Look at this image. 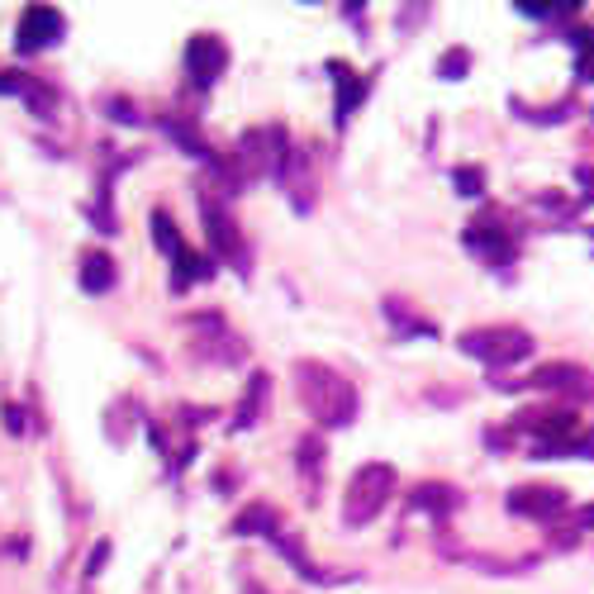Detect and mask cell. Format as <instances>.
Returning <instances> with one entry per match:
<instances>
[{
  "instance_id": "cell-19",
  "label": "cell",
  "mask_w": 594,
  "mask_h": 594,
  "mask_svg": "<svg viewBox=\"0 0 594 594\" xmlns=\"http://www.w3.org/2000/svg\"><path fill=\"white\" fill-rule=\"evenodd\" d=\"M386 319H390V324H400V328H404V334H409V338H424V334H433V328H428V324L409 319V314H404V305H400V300H386Z\"/></svg>"
},
{
  "instance_id": "cell-10",
  "label": "cell",
  "mask_w": 594,
  "mask_h": 594,
  "mask_svg": "<svg viewBox=\"0 0 594 594\" xmlns=\"http://www.w3.org/2000/svg\"><path fill=\"white\" fill-rule=\"evenodd\" d=\"M533 386L537 390H561V395H590L594 380H585V372L571 362H551V366H537L533 372Z\"/></svg>"
},
{
  "instance_id": "cell-14",
  "label": "cell",
  "mask_w": 594,
  "mask_h": 594,
  "mask_svg": "<svg viewBox=\"0 0 594 594\" xmlns=\"http://www.w3.org/2000/svg\"><path fill=\"white\" fill-rule=\"evenodd\" d=\"M171 267H177V276H171V281H177V290H186L191 281H205V276H209V271H215V267H209V262H205V257H195V253H191V247H181V253H177V257H171Z\"/></svg>"
},
{
  "instance_id": "cell-26",
  "label": "cell",
  "mask_w": 594,
  "mask_h": 594,
  "mask_svg": "<svg viewBox=\"0 0 594 594\" xmlns=\"http://www.w3.org/2000/svg\"><path fill=\"white\" fill-rule=\"evenodd\" d=\"M105 551H110V547H105V543H100V547H96V557H90V566H86V571H90V575H96V571H100V561H105Z\"/></svg>"
},
{
  "instance_id": "cell-2",
  "label": "cell",
  "mask_w": 594,
  "mask_h": 594,
  "mask_svg": "<svg viewBox=\"0 0 594 594\" xmlns=\"http://www.w3.org/2000/svg\"><path fill=\"white\" fill-rule=\"evenodd\" d=\"M390 495H395V466H386V461H366V466H356L352 481H348V495H342V523L366 528L380 509L390 505Z\"/></svg>"
},
{
  "instance_id": "cell-21",
  "label": "cell",
  "mask_w": 594,
  "mask_h": 594,
  "mask_svg": "<svg viewBox=\"0 0 594 594\" xmlns=\"http://www.w3.org/2000/svg\"><path fill=\"white\" fill-rule=\"evenodd\" d=\"M300 471H305L310 481L324 471V443H319V438H305V443H300Z\"/></svg>"
},
{
  "instance_id": "cell-4",
  "label": "cell",
  "mask_w": 594,
  "mask_h": 594,
  "mask_svg": "<svg viewBox=\"0 0 594 594\" xmlns=\"http://www.w3.org/2000/svg\"><path fill=\"white\" fill-rule=\"evenodd\" d=\"M62 10H52V5H29L20 15V38H15V48L20 52H44V48H52L62 38Z\"/></svg>"
},
{
  "instance_id": "cell-17",
  "label": "cell",
  "mask_w": 594,
  "mask_h": 594,
  "mask_svg": "<svg viewBox=\"0 0 594 594\" xmlns=\"http://www.w3.org/2000/svg\"><path fill=\"white\" fill-rule=\"evenodd\" d=\"M262 395H267V376H253V380H247V400L238 404V428H247V424H253V419H257Z\"/></svg>"
},
{
  "instance_id": "cell-20",
  "label": "cell",
  "mask_w": 594,
  "mask_h": 594,
  "mask_svg": "<svg viewBox=\"0 0 594 594\" xmlns=\"http://www.w3.org/2000/svg\"><path fill=\"white\" fill-rule=\"evenodd\" d=\"M452 181H457V195H481L485 191V167H457Z\"/></svg>"
},
{
  "instance_id": "cell-6",
  "label": "cell",
  "mask_w": 594,
  "mask_h": 594,
  "mask_svg": "<svg viewBox=\"0 0 594 594\" xmlns=\"http://www.w3.org/2000/svg\"><path fill=\"white\" fill-rule=\"evenodd\" d=\"M566 509V490L561 485H519L509 495V513H523V519H557Z\"/></svg>"
},
{
  "instance_id": "cell-7",
  "label": "cell",
  "mask_w": 594,
  "mask_h": 594,
  "mask_svg": "<svg viewBox=\"0 0 594 594\" xmlns=\"http://www.w3.org/2000/svg\"><path fill=\"white\" fill-rule=\"evenodd\" d=\"M519 428L537 433V443H571L575 414H571V409H523Z\"/></svg>"
},
{
  "instance_id": "cell-1",
  "label": "cell",
  "mask_w": 594,
  "mask_h": 594,
  "mask_svg": "<svg viewBox=\"0 0 594 594\" xmlns=\"http://www.w3.org/2000/svg\"><path fill=\"white\" fill-rule=\"evenodd\" d=\"M295 390H300V404H305L324 428H348L356 419V409H362L352 380L338 376L334 366H324V362H295Z\"/></svg>"
},
{
  "instance_id": "cell-24",
  "label": "cell",
  "mask_w": 594,
  "mask_h": 594,
  "mask_svg": "<svg viewBox=\"0 0 594 594\" xmlns=\"http://www.w3.org/2000/svg\"><path fill=\"white\" fill-rule=\"evenodd\" d=\"M575 181H580V195H585V205H590L594 201V167H580Z\"/></svg>"
},
{
  "instance_id": "cell-22",
  "label": "cell",
  "mask_w": 594,
  "mask_h": 594,
  "mask_svg": "<svg viewBox=\"0 0 594 594\" xmlns=\"http://www.w3.org/2000/svg\"><path fill=\"white\" fill-rule=\"evenodd\" d=\"M466 68H471V52H466V48L443 52V62H438V72L447 76V82H457V76H466Z\"/></svg>"
},
{
  "instance_id": "cell-5",
  "label": "cell",
  "mask_w": 594,
  "mask_h": 594,
  "mask_svg": "<svg viewBox=\"0 0 594 594\" xmlns=\"http://www.w3.org/2000/svg\"><path fill=\"white\" fill-rule=\"evenodd\" d=\"M223 68H229V48H223L215 34H201L186 44V72L195 86H215Z\"/></svg>"
},
{
  "instance_id": "cell-3",
  "label": "cell",
  "mask_w": 594,
  "mask_h": 594,
  "mask_svg": "<svg viewBox=\"0 0 594 594\" xmlns=\"http://www.w3.org/2000/svg\"><path fill=\"white\" fill-rule=\"evenodd\" d=\"M461 352L485 366H513L523 356H533V338H528V328H513V324L471 328V334H461Z\"/></svg>"
},
{
  "instance_id": "cell-25",
  "label": "cell",
  "mask_w": 594,
  "mask_h": 594,
  "mask_svg": "<svg viewBox=\"0 0 594 594\" xmlns=\"http://www.w3.org/2000/svg\"><path fill=\"white\" fill-rule=\"evenodd\" d=\"M575 533H594V505H585L575 513Z\"/></svg>"
},
{
  "instance_id": "cell-13",
  "label": "cell",
  "mask_w": 594,
  "mask_h": 594,
  "mask_svg": "<svg viewBox=\"0 0 594 594\" xmlns=\"http://www.w3.org/2000/svg\"><path fill=\"white\" fill-rule=\"evenodd\" d=\"M114 286V262L105 253H86L82 257V290L86 295H105Z\"/></svg>"
},
{
  "instance_id": "cell-9",
  "label": "cell",
  "mask_w": 594,
  "mask_h": 594,
  "mask_svg": "<svg viewBox=\"0 0 594 594\" xmlns=\"http://www.w3.org/2000/svg\"><path fill=\"white\" fill-rule=\"evenodd\" d=\"M461 243H466L471 253H481L490 267H505V262H513V238L505 229H490V223H471V229L461 233Z\"/></svg>"
},
{
  "instance_id": "cell-8",
  "label": "cell",
  "mask_w": 594,
  "mask_h": 594,
  "mask_svg": "<svg viewBox=\"0 0 594 594\" xmlns=\"http://www.w3.org/2000/svg\"><path fill=\"white\" fill-rule=\"evenodd\" d=\"M201 215H205V233H209V243H215V253H219V257H229L233 267H243V243H238L233 219L223 215V209H219L215 201H201Z\"/></svg>"
},
{
  "instance_id": "cell-18",
  "label": "cell",
  "mask_w": 594,
  "mask_h": 594,
  "mask_svg": "<svg viewBox=\"0 0 594 594\" xmlns=\"http://www.w3.org/2000/svg\"><path fill=\"white\" fill-rule=\"evenodd\" d=\"M571 38L580 44V62H575L580 82H594V29H575Z\"/></svg>"
},
{
  "instance_id": "cell-23",
  "label": "cell",
  "mask_w": 594,
  "mask_h": 594,
  "mask_svg": "<svg viewBox=\"0 0 594 594\" xmlns=\"http://www.w3.org/2000/svg\"><path fill=\"white\" fill-rule=\"evenodd\" d=\"M528 20H571L575 5H519Z\"/></svg>"
},
{
  "instance_id": "cell-16",
  "label": "cell",
  "mask_w": 594,
  "mask_h": 594,
  "mask_svg": "<svg viewBox=\"0 0 594 594\" xmlns=\"http://www.w3.org/2000/svg\"><path fill=\"white\" fill-rule=\"evenodd\" d=\"M153 238H157V247H162L167 257H177L181 247H186V243H181V233H177V223H171V219L162 215V209L153 215Z\"/></svg>"
},
{
  "instance_id": "cell-15",
  "label": "cell",
  "mask_w": 594,
  "mask_h": 594,
  "mask_svg": "<svg viewBox=\"0 0 594 594\" xmlns=\"http://www.w3.org/2000/svg\"><path fill=\"white\" fill-rule=\"evenodd\" d=\"M276 528H281V523H276V513H271L267 505H253V509H243V513L233 519V533H243V537H253V533H276Z\"/></svg>"
},
{
  "instance_id": "cell-12",
  "label": "cell",
  "mask_w": 594,
  "mask_h": 594,
  "mask_svg": "<svg viewBox=\"0 0 594 594\" xmlns=\"http://www.w3.org/2000/svg\"><path fill=\"white\" fill-rule=\"evenodd\" d=\"M409 505L424 509V513H438V519H447V513L461 505V495L452 490V485H419V490L409 495Z\"/></svg>"
},
{
  "instance_id": "cell-11",
  "label": "cell",
  "mask_w": 594,
  "mask_h": 594,
  "mask_svg": "<svg viewBox=\"0 0 594 594\" xmlns=\"http://www.w3.org/2000/svg\"><path fill=\"white\" fill-rule=\"evenodd\" d=\"M328 72H334V86H338V129H342L356 105L366 100V76H356L352 68H342V62H328Z\"/></svg>"
}]
</instances>
